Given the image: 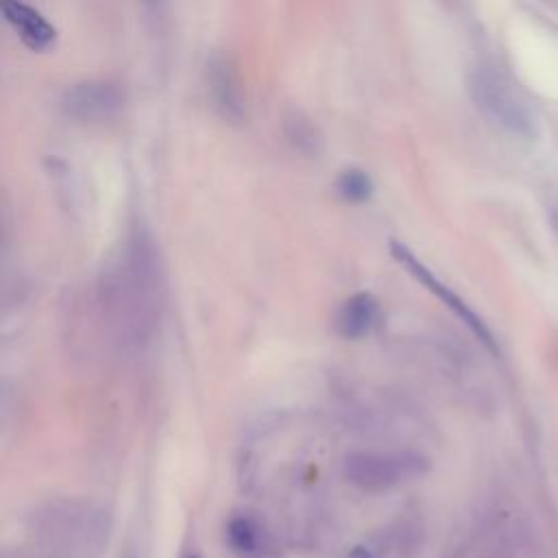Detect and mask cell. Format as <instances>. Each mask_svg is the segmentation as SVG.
Returning <instances> with one entry per match:
<instances>
[{"label":"cell","instance_id":"cell-13","mask_svg":"<svg viewBox=\"0 0 558 558\" xmlns=\"http://www.w3.org/2000/svg\"><path fill=\"white\" fill-rule=\"evenodd\" d=\"M336 190L347 203H364L373 196V181L360 168H347L336 179Z\"/></svg>","mask_w":558,"mask_h":558},{"label":"cell","instance_id":"cell-4","mask_svg":"<svg viewBox=\"0 0 558 558\" xmlns=\"http://www.w3.org/2000/svg\"><path fill=\"white\" fill-rule=\"evenodd\" d=\"M429 460L414 449H355L340 462L342 480L364 495L388 493L410 480L425 475Z\"/></svg>","mask_w":558,"mask_h":558},{"label":"cell","instance_id":"cell-5","mask_svg":"<svg viewBox=\"0 0 558 558\" xmlns=\"http://www.w3.org/2000/svg\"><path fill=\"white\" fill-rule=\"evenodd\" d=\"M469 94L477 111L501 133L519 140L536 135V118L517 87L493 68H475L469 76Z\"/></svg>","mask_w":558,"mask_h":558},{"label":"cell","instance_id":"cell-10","mask_svg":"<svg viewBox=\"0 0 558 558\" xmlns=\"http://www.w3.org/2000/svg\"><path fill=\"white\" fill-rule=\"evenodd\" d=\"M379 320H381L379 301L371 292H355L340 303L333 316V329L344 340H360L373 333Z\"/></svg>","mask_w":558,"mask_h":558},{"label":"cell","instance_id":"cell-16","mask_svg":"<svg viewBox=\"0 0 558 558\" xmlns=\"http://www.w3.org/2000/svg\"><path fill=\"white\" fill-rule=\"evenodd\" d=\"M551 218H554V225H556V229H558V194H556L554 201H551Z\"/></svg>","mask_w":558,"mask_h":558},{"label":"cell","instance_id":"cell-15","mask_svg":"<svg viewBox=\"0 0 558 558\" xmlns=\"http://www.w3.org/2000/svg\"><path fill=\"white\" fill-rule=\"evenodd\" d=\"M179 558H203V554L198 551V547H196L194 541H187V543L181 547Z\"/></svg>","mask_w":558,"mask_h":558},{"label":"cell","instance_id":"cell-3","mask_svg":"<svg viewBox=\"0 0 558 558\" xmlns=\"http://www.w3.org/2000/svg\"><path fill=\"white\" fill-rule=\"evenodd\" d=\"M111 530L105 506L85 499H52L31 517V532L52 556H92L102 549Z\"/></svg>","mask_w":558,"mask_h":558},{"label":"cell","instance_id":"cell-14","mask_svg":"<svg viewBox=\"0 0 558 558\" xmlns=\"http://www.w3.org/2000/svg\"><path fill=\"white\" fill-rule=\"evenodd\" d=\"M344 558H388L386 551V538H384V530L371 534L368 538L360 541L357 545H353Z\"/></svg>","mask_w":558,"mask_h":558},{"label":"cell","instance_id":"cell-11","mask_svg":"<svg viewBox=\"0 0 558 558\" xmlns=\"http://www.w3.org/2000/svg\"><path fill=\"white\" fill-rule=\"evenodd\" d=\"M2 15L31 50H48L57 39L54 26L46 22L39 11L20 0H2Z\"/></svg>","mask_w":558,"mask_h":558},{"label":"cell","instance_id":"cell-17","mask_svg":"<svg viewBox=\"0 0 558 558\" xmlns=\"http://www.w3.org/2000/svg\"><path fill=\"white\" fill-rule=\"evenodd\" d=\"M120 558H140V556H137V551H135L133 547H126V549H124V554H122Z\"/></svg>","mask_w":558,"mask_h":558},{"label":"cell","instance_id":"cell-7","mask_svg":"<svg viewBox=\"0 0 558 558\" xmlns=\"http://www.w3.org/2000/svg\"><path fill=\"white\" fill-rule=\"evenodd\" d=\"M390 255L395 257V262L399 266H403L421 286H425L434 296H438L473 333L480 342H484L490 351H495V338L490 333V329L486 327V323L482 320V316L458 294L453 292V288H449L447 283H442L434 272L432 268H427L410 246H405L403 242L399 240H392L390 242Z\"/></svg>","mask_w":558,"mask_h":558},{"label":"cell","instance_id":"cell-12","mask_svg":"<svg viewBox=\"0 0 558 558\" xmlns=\"http://www.w3.org/2000/svg\"><path fill=\"white\" fill-rule=\"evenodd\" d=\"M283 129H286V137L290 140L292 146H296L301 153H307V155H316L320 150V135L316 131V126L301 113H290L283 122Z\"/></svg>","mask_w":558,"mask_h":558},{"label":"cell","instance_id":"cell-8","mask_svg":"<svg viewBox=\"0 0 558 558\" xmlns=\"http://www.w3.org/2000/svg\"><path fill=\"white\" fill-rule=\"evenodd\" d=\"M124 94L113 83L85 81L63 94V111L83 122H102L120 111Z\"/></svg>","mask_w":558,"mask_h":558},{"label":"cell","instance_id":"cell-1","mask_svg":"<svg viewBox=\"0 0 558 558\" xmlns=\"http://www.w3.org/2000/svg\"><path fill=\"white\" fill-rule=\"evenodd\" d=\"M327 453L329 438L320 425L279 418L242 447V486L277 510V521L281 519L288 534H307L325 497L323 456Z\"/></svg>","mask_w":558,"mask_h":558},{"label":"cell","instance_id":"cell-9","mask_svg":"<svg viewBox=\"0 0 558 558\" xmlns=\"http://www.w3.org/2000/svg\"><path fill=\"white\" fill-rule=\"evenodd\" d=\"M207 85L214 100V107L225 120L242 122L246 116L244 105V89L240 83V76L235 72V65L227 57L211 59L207 68Z\"/></svg>","mask_w":558,"mask_h":558},{"label":"cell","instance_id":"cell-6","mask_svg":"<svg viewBox=\"0 0 558 558\" xmlns=\"http://www.w3.org/2000/svg\"><path fill=\"white\" fill-rule=\"evenodd\" d=\"M222 538L233 558H283V545L272 523L257 510H235L227 517Z\"/></svg>","mask_w":558,"mask_h":558},{"label":"cell","instance_id":"cell-2","mask_svg":"<svg viewBox=\"0 0 558 558\" xmlns=\"http://www.w3.org/2000/svg\"><path fill=\"white\" fill-rule=\"evenodd\" d=\"M87 299L105 347L137 351L153 340L163 314L166 281L159 251L144 225L129 229Z\"/></svg>","mask_w":558,"mask_h":558}]
</instances>
